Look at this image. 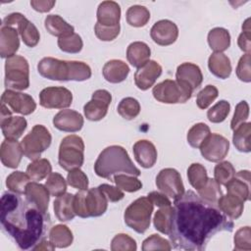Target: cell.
<instances>
[{
	"mask_svg": "<svg viewBox=\"0 0 251 251\" xmlns=\"http://www.w3.org/2000/svg\"><path fill=\"white\" fill-rule=\"evenodd\" d=\"M233 222L218 207L192 190L174 200L169 235L172 248L202 251L218 232L232 231Z\"/></svg>",
	"mask_w": 251,
	"mask_h": 251,
	"instance_id": "1",
	"label": "cell"
},
{
	"mask_svg": "<svg viewBox=\"0 0 251 251\" xmlns=\"http://www.w3.org/2000/svg\"><path fill=\"white\" fill-rule=\"evenodd\" d=\"M0 206L2 229L21 249L33 250L46 239L51 226L48 213H43L14 192H5L1 197Z\"/></svg>",
	"mask_w": 251,
	"mask_h": 251,
	"instance_id": "2",
	"label": "cell"
},
{
	"mask_svg": "<svg viewBox=\"0 0 251 251\" xmlns=\"http://www.w3.org/2000/svg\"><path fill=\"white\" fill-rule=\"evenodd\" d=\"M39 75L45 78L58 81H83L91 76L90 67L80 61H63L45 57L37 64Z\"/></svg>",
	"mask_w": 251,
	"mask_h": 251,
	"instance_id": "3",
	"label": "cell"
},
{
	"mask_svg": "<svg viewBox=\"0 0 251 251\" xmlns=\"http://www.w3.org/2000/svg\"><path fill=\"white\" fill-rule=\"evenodd\" d=\"M94 172L98 176L110 180L114 175L120 173L134 176L141 174L132 163L126 150L119 145L108 146L99 154L94 164Z\"/></svg>",
	"mask_w": 251,
	"mask_h": 251,
	"instance_id": "4",
	"label": "cell"
},
{
	"mask_svg": "<svg viewBox=\"0 0 251 251\" xmlns=\"http://www.w3.org/2000/svg\"><path fill=\"white\" fill-rule=\"evenodd\" d=\"M108 202L99 187L79 190L74 196V210L80 218L100 217L106 212Z\"/></svg>",
	"mask_w": 251,
	"mask_h": 251,
	"instance_id": "5",
	"label": "cell"
},
{
	"mask_svg": "<svg viewBox=\"0 0 251 251\" xmlns=\"http://www.w3.org/2000/svg\"><path fill=\"white\" fill-rule=\"evenodd\" d=\"M153 209L154 205L148 197L137 198L125 211L126 225L137 233H144L150 226Z\"/></svg>",
	"mask_w": 251,
	"mask_h": 251,
	"instance_id": "6",
	"label": "cell"
},
{
	"mask_svg": "<svg viewBox=\"0 0 251 251\" xmlns=\"http://www.w3.org/2000/svg\"><path fill=\"white\" fill-rule=\"evenodd\" d=\"M4 83L6 88L11 90L21 91L28 88L29 66L25 58L14 55L6 59Z\"/></svg>",
	"mask_w": 251,
	"mask_h": 251,
	"instance_id": "7",
	"label": "cell"
},
{
	"mask_svg": "<svg viewBox=\"0 0 251 251\" xmlns=\"http://www.w3.org/2000/svg\"><path fill=\"white\" fill-rule=\"evenodd\" d=\"M84 161V142L75 134L64 137L59 147L58 162L62 169L71 171L80 168Z\"/></svg>",
	"mask_w": 251,
	"mask_h": 251,
	"instance_id": "8",
	"label": "cell"
},
{
	"mask_svg": "<svg viewBox=\"0 0 251 251\" xmlns=\"http://www.w3.org/2000/svg\"><path fill=\"white\" fill-rule=\"evenodd\" d=\"M193 90L187 84L172 79H165L153 87L154 98L162 103H185L192 96Z\"/></svg>",
	"mask_w": 251,
	"mask_h": 251,
	"instance_id": "9",
	"label": "cell"
},
{
	"mask_svg": "<svg viewBox=\"0 0 251 251\" xmlns=\"http://www.w3.org/2000/svg\"><path fill=\"white\" fill-rule=\"evenodd\" d=\"M51 141L50 131L42 125H35L21 141L24 155L29 160H37L51 145Z\"/></svg>",
	"mask_w": 251,
	"mask_h": 251,
	"instance_id": "10",
	"label": "cell"
},
{
	"mask_svg": "<svg viewBox=\"0 0 251 251\" xmlns=\"http://www.w3.org/2000/svg\"><path fill=\"white\" fill-rule=\"evenodd\" d=\"M2 25L7 26H17V30L20 33L22 40L28 47H34L38 44L40 39V34L36 26L29 22L21 13H12L3 19Z\"/></svg>",
	"mask_w": 251,
	"mask_h": 251,
	"instance_id": "11",
	"label": "cell"
},
{
	"mask_svg": "<svg viewBox=\"0 0 251 251\" xmlns=\"http://www.w3.org/2000/svg\"><path fill=\"white\" fill-rule=\"evenodd\" d=\"M156 185L160 192L174 200L184 193L180 174L173 168H166L159 172L156 176Z\"/></svg>",
	"mask_w": 251,
	"mask_h": 251,
	"instance_id": "12",
	"label": "cell"
},
{
	"mask_svg": "<svg viewBox=\"0 0 251 251\" xmlns=\"http://www.w3.org/2000/svg\"><path fill=\"white\" fill-rule=\"evenodd\" d=\"M73 102L72 92L63 86H50L39 93V104L46 109H65Z\"/></svg>",
	"mask_w": 251,
	"mask_h": 251,
	"instance_id": "13",
	"label": "cell"
},
{
	"mask_svg": "<svg viewBox=\"0 0 251 251\" xmlns=\"http://www.w3.org/2000/svg\"><path fill=\"white\" fill-rule=\"evenodd\" d=\"M201 155L210 162H220L226 158L229 149V141L218 133H210L200 145Z\"/></svg>",
	"mask_w": 251,
	"mask_h": 251,
	"instance_id": "14",
	"label": "cell"
},
{
	"mask_svg": "<svg viewBox=\"0 0 251 251\" xmlns=\"http://www.w3.org/2000/svg\"><path fill=\"white\" fill-rule=\"evenodd\" d=\"M1 103L5 104L13 113L24 116L30 115L36 109V103L30 95L11 89H6L3 92Z\"/></svg>",
	"mask_w": 251,
	"mask_h": 251,
	"instance_id": "15",
	"label": "cell"
},
{
	"mask_svg": "<svg viewBox=\"0 0 251 251\" xmlns=\"http://www.w3.org/2000/svg\"><path fill=\"white\" fill-rule=\"evenodd\" d=\"M112 101V95L108 90L98 89L93 92L91 100L83 107V113L87 120L97 122L105 118L109 105Z\"/></svg>",
	"mask_w": 251,
	"mask_h": 251,
	"instance_id": "16",
	"label": "cell"
},
{
	"mask_svg": "<svg viewBox=\"0 0 251 251\" xmlns=\"http://www.w3.org/2000/svg\"><path fill=\"white\" fill-rule=\"evenodd\" d=\"M150 36L158 45L168 46L177 39L178 28L174 22L170 20H161L156 22L151 27Z\"/></svg>",
	"mask_w": 251,
	"mask_h": 251,
	"instance_id": "17",
	"label": "cell"
},
{
	"mask_svg": "<svg viewBox=\"0 0 251 251\" xmlns=\"http://www.w3.org/2000/svg\"><path fill=\"white\" fill-rule=\"evenodd\" d=\"M83 117L75 110H61L53 118L54 126L65 132H76L83 126Z\"/></svg>",
	"mask_w": 251,
	"mask_h": 251,
	"instance_id": "18",
	"label": "cell"
},
{
	"mask_svg": "<svg viewBox=\"0 0 251 251\" xmlns=\"http://www.w3.org/2000/svg\"><path fill=\"white\" fill-rule=\"evenodd\" d=\"M162 75V67L159 63L149 60L145 65L138 68L134 74L135 85L141 90L152 87L157 78Z\"/></svg>",
	"mask_w": 251,
	"mask_h": 251,
	"instance_id": "19",
	"label": "cell"
},
{
	"mask_svg": "<svg viewBox=\"0 0 251 251\" xmlns=\"http://www.w3.org/2000/svg\"><path fill=\"white\" fill-rule=\"evenodd\" d=\"M24 151L21 143L15 139L5 138L0 147V159L2 164L10 169H16L21 163Z\"/></svg>",
	"mask_w": 251,
	"mask_h": 251,
	"instance_id": "20",
	"label": "cell"
},
{
	"mask_svg": "<svg viewBox=\"0 0 251 251\" xmlns=\"http://www.w3.org/2000/svg\"><path fill=\"white\" fill-rule=\"evenodd\" d=\"M225 186L227 193L235 195L243 202H246L250 196V172L247 170L237 172Z\"/></svg>",
	"mask_w": 251,
	"mask_h": 251,
	"instance_id": "21",
	"label": "cell"
},
{
	"mask_svg": "<svg viewBox=\"0 0 251 251\" xmlns=\"http://www.w3.org/2000/svg\"><path fill=\"white\" fill-rule=\"evenodd\" d=\"M25 199L43 213H47L50 193L45 185L35 181L28 182L25 190Z\"/></svg>",
	"mask_w": 251,
	"mask_h": 251,
	"instance_id": "22",
	"label": "cell"
},
{
	"mask_svg": "<svg viewBox=\"0 0 251 251\" xmlns=\"http://www.w3.org/2000/svg\"><path fill=\"white\" fill-rule=\"evenodd\" d=\"M176 80L183 82L191 87L194 91L198 88L203 81V75L200 68L193 63H182L180 64L176 73Z\"/></svg>",
	"mask_w": 251,
	"mask_h": 251,
	"instance_id": "23",
	"label": "cell"
},
{
	"mask_svg": "<svg viewBox=\"0 0 251 251\" xmlns=\"http://www.w3.org/2000/svg\"><path fill=\"white\" fill-rule=\"evenodd\" d=\"M97 23L105 26H116L120 25L121 7L115 1H103L97 8Z\"/></svg>",
	"mask_w": 251,
	"mask_h": 251,
	"instance_id": "24",
	"label": "cell"
},
{
	"mask_svg": "<svg viewBox=\"0 0 251 251\" xmlns=\"http://www.w3.org/2000/svg\"><path fill=\"white\" fill-rule=\"evenodd\" d=\"M20 47L19 32L13 26L2 25L0 29V55L9 58L16 54Z\"/></svg>",
	"mask_w": 251,
	"mask_h": 251,
	"instance_id": "25",
	"label": "cell"
},
{
	"mask_svg": "<svg viewBox=\"0 0 251 251\" xmlns=\"http://www.w3.org/2000/svg\"><path fill=\"white\" fill-rule=\"evenodd\" d=\"M133 154L137 163L144 169L152 168L157 161V149L149 140H138L133 145Z\"/></svg>",
	"mask_w": 251,
	"mask_h": 251,
	"instance_id": "26",
	"label": "cell"
},
{
	"mask_svg": "<svg viewBox=\"0 0 251 251\" xmlns=\"http://www.w3.org/2000/svg\"><path fill=\"white\" fill-rule=\"evenodd\" d=\"M102 74L108 82L120 83L127 77L129 74V68L124 61L114 59L108 61L104 65Z\"/></svg>",
	"mask_w": 251,
	"mask_h": 251,
	"instance_id": "27",
	"label": "cell"
},
{
	"mask_svg": "<svg viewBox=\"0 0 251 251\" xmlns=\"http://www.w3.org/2000/svg\"><path fill=\"white\" fill-rule=\"evenodd\" d=\"M151 55L149 46L142 41H134L127 46L126 59L128 63L135 68H140L145 65Z\"/></svg>",
	"mask_w": 251,
	"mask_h": 251,
	"instance_id": "28",
	"label": "cell"
},
{
	"mask_svg": "<svg viewBox=\"0 0 251 251\" xmlns=\"http://www.w3.org/2000/svg\"><path fill=\"white\" fill-rule=\"evenodd\" d=\"M219 209L230 220L238 219L243 212L244 202L235 195L226 193L222 195L217 203Z\"/></svg>",
	"mask_w": 251,
	"mask_h": 251,
	"instance_id": "29",
	"label": "cell"
},
{
	"mask_svg": "<svg viewBox=\"0 0 251 251\" xmlns=\"http://www.w3.org/2000/svg\"><path fill=\"white\" fill-rule=\"evenodd\" d=\"M74 194L64 193L54 201V212L60 222L72 221L76 215L74 210Z\"/></svg>",
	"mask_w": 251,
	"mask_h": 251,
	"instance_id": "30",
	"label": "cell"
},
{
	"mask_svg": "<svg viewBox=\"0 0 251 251\" xmlns=\"http://www.w3.org/2000/svg\"><path fill=\"white\" fill-rule=\"evenodd\" d=\"M208 68L210 72L221 79L227 78L232 71L229 58L224 53L214 52L208 59Z\"/></svg>",
	"mask_w": 251,
	"mask_h": 251,
	"instance_id": "31",
	"label": "cell"
},
{
	"mask_svg": "<svg viewBox=\"0 0 251 251\" xmlns=\"http://www.w3.org/2000/svg\"><path fill=\"white\" fill-rule=\"evenodd\" d=\"M2 133L7 139L20 138L27 126V122L24 117L15 116L10 117L2 122H0Z\"/></svg>",
	"mask_w": 251,
	"mask_h": 251,
	"instance_id": "32",
	"label": "cell"
},
{
	"mask_svg": "<svg viewBox=\"0 0 251 251\" xmlns=\"http://www.w3.org/2000/svg\"><path fill=\"white\" fill-rule=\"evenodd\" d=\"M44 26L46 30L57 37H65L75 33L73 25L68 24L59 15H48L44 21Z\"/></svg>",
	"mask_w": 251,
	"mask_h": 251,
	"instance_id": "33",
	"label": "cell"
},
{
	"mask_svg": "<svg viewBox=\"0 0 251 251\" xmlns=\"http://www.w3.org/2000/svg\"><path fill=\"white\" fill-rule=\"evenodd\" d=\"M208 44L216 53H223L230 46V34L224 27H215L208 33Z\"/></svg>",
	"mask_w": 251,
	"mask_h": 251,
	"instance_id": "34",
	"label": "cell"
},
{
	"mask_svg": "<svg viewBox=\"0 0 251 251\" xmlns=\"http://www.w3.org/2000/svg\"><path fill=\"white\" fill-rule=\"evenodd\" d=\"M251 123L245 122L233 130L232 141L235 148L244 153L251 151Z\"/></svg>",
	"mask_w": 251,
	"mask_h": 251,
	"instance_id": "35",
	"label": "cell"
},
{
	"mask_svg": "<svg viewBox=\"0 0 251 251\" xmlns=\"http://www.w3.org/2000/svg\"><path fill=\"white\" fill-rule=\"evenodd\" d=\"M49 241L58 248H66L73 243L72 230L65 225H56L49 230Z\"/></svg>",
	"mask_w": 251,
	"mask_h": 251,
	"instance_id": "36",
	"label": "cell"
},
{
	"mask_svg": "<svg viewBox=\"0 0 251 251\" xmlns=\"http://www.w3.org/2000/svg\"><path fill=\"white\" fill-rule=\"evenodd\" d=\"M126 23L134 27L144 26L150 20L149 10L141 5L130 6L126 11Z\"/></svg>",
	"mask_w": 251,
	"mask_h": 251,
	"instance_id": "37",
	"label": "cell"
},
{
	"mask_svg": "<svg viewBox=\"0 0 251 251\" xmlns=\"http://www.w3.org/2000/svg\"><path fill=\"white\" fill-rule=\"evenodd\" d=\"M52 173V166L49 160L44 158H39L31 162L26 168V174L30 179L38 181L45 178Z\"/></svg>",
	"mask_w": 251,
	"mask_h": 251,
	"instance_id": "38",
	"label": "cell"
},
{
	"mask_svg": "<svg viewBox=\"0 0 251 251\" xmlns=\"http://www.w3.org/2000/svg\"><path fill=\"white\" fill-rule=\"evenodd\" d=\"M172 215H173L172 205L160 207L159 210L155 213V216L153 219L154 227L161 233L168 235L171 230Z\"/></svg>",
	"mask_w": 251,
	"mask_h": 251,
	"instance_id": "39",
	"label": "cell"
},
{
	"mask_svg": "<svg viewBox=\"0 0 251 251\" xmlns=\"http://www.w3.org/2000/svg\"><path fill=\"white\" fill-rule=\"evenodd\" d=\"M198 195L204 201L217 205L219 199L223 195L221 184H219L214 178H208L206 184L197 190Z\"/></svg>",
	"mask_w": 251,
	"mask_h": 251,
	"instance_id": "40",
	"label": "cell"
},
{
	"mask_svg": "<svg viewBox=\"0 0 251 251\" xmlns=\"http://www.w3.org/2000/svg\"><path fill=\"white\" fill-rule=\"evenodd\" d=\"M187 177L191 186L196 190L202 188L209 178L205 167L199 163H193L188 167Z\"/></svg>",
	"mask_w": 251,
	"mask_h": 251,
	"instance_id": "41",
	"label": "cell"
},
{
	"mask_svg": "<svg viewBox=\"0 0 251 251\" xmlns=\"http://www.w3.org/2000/svg\"><path fill=\"white\" fill-rule=\"evenodd\" d=\"M117 111L122 118L130 121L139 115L140 104L135 98L126 97L120 101Z\"/></svg>",
	"mask_w": 251,
	"mask_h": 251,
	"instance_id": "42",
	"label": "cell"
},
{
	"mask_svg": "<svg viewBox=\"0 0 251 251\" xmlns=\"http://www.w3.org/2000/svg\"><path fill=\"white\" fill-rule=\"evenodd\" d=\"M30 177L27 174L16 171L10 174L6 178V186L8 189L14 193L22 194L25 193V187L29 182Z\"/></svg>",
	"mask_w": 251,
	"mask_h": 251,
	"instance_id": "43",
	"label": "cell"
},
{
	"mask_svg": "<svg viewBox=\"0 0 251 251\" xmlns=\"http://www.w3.org/2000/svg\"><path fill=\"white\" fill-rule=\"evenodd\" d=\"M211 133L210 127L204 123H198L190 127L187 132V142L193 148H199L205 138Z\"/></svg>",
	"mask_w": 251,
	"mask_h": 251,
	"instance_id": "44",
	"label": "cell"
},
{
	"mask_svg": "<svg viewBox=\"0 0 251 251\" xmlns=\"http://www.w3.org/2000/svg\"><path fill=\"white\" fill-rule=\"evenodd\" d=\"M58 46L63 52L75 54L81 51L83 42L77 33H73L69 36L60 37L58 39Z\"/></svg>",
	"mask_w": 251,
	"mask_h": 251,
	"instance_id": "45",
	"label": "cell"
},
{
	"mask_svg": "<svg viewBox=\"0 0 251 251\" xmlns=\"http://www.w3.org/2000/svg\"><path fill=\"white\" fill-rule=\"evenodd\" d=\"M114 181L117 187L126 192H135L142 187V183L138 178L126 174L116 175L114 176Z\"/></svg>",
	"mask_w": 251,
	"mask_h": 251,
	"instance_id": "46",
	"label": "cell"
},
{
	"mask_svg": "<svg viewBox=\"0 0 251 251\" xmlns=\"http://www.w3.org/2000/svg\"><path fill=\"white\" fill-rule=\"evenodd\" d=\"M45 186L48 189L50 195H52L54 197L55 196L58 197L64 193H66L67 181L65 180L63 176H61L60 174L51 173L47 177Z\"/></svg>",
	"mask_w": 251,
	"mask_h": 251,
	"instance_id": "47",
	"label": "cell"
},
{
	"mask_svg": "<svg viewBox=\"0 0 251 251\" xmlns=\"http://www.w3.org/2000/svg\"><path fill=\"white\" fill-rule=\"evenodd\" d=\"M230 110V104L226 100H221L211 107L207 112V118L211 123L219 124L224 122Z\"/></svg>",
	"mask_w": 251,
	"mask_h": 251,
	"instance_id": "48",
	"label": "cell"
},
{
	"mask_svg": "<svg viewBox=\"0 0 251 251\" xmlns=\"http://www.w3.org/2000/svg\"><path fill=\"white\" fill-rule=\"evenodd\" d=\"M235 170L231 163L227 161L220 162L214 170V179L219 183L226 185L234 176Z\"/></svg>",
	"mask_w": 251,
	"mask_h": 251,
	"instance_id": "49",
	"label": "cell"
},
{
	"mask_svg": "<svg viewBox=\"0 0 251 251\" xmlns=\"http://www.w3.org/2000/svg\"><path fill=\"white\" fill-rule=\"evenodd\" d=\"M219 90L216 86L208 84L206 85L198 94L196 97V104L198 108L204 110L207 109L218 97Z\"/></svg>",
	"mask_w": 251,
	"mask_h": 251,
	"instance_id": "50",
	"label": "cell"
},
{
	"mask_svg": "<svg viewBox=\"0 0 251 251\" xmlns=\"http://www.w3.org/2000/svg\"><path fill=\"white\" fill-rule=\"evenodd\" d=\"M136 249L137 246L135 240L126 233H119L112 239V251H135Z\"/></svg>",
	"mask_w": 251,
	"mask_h": 251,
	"instance_id": "51",
	"label": "cell"
},
{
	"mask_svg": "<svg viewBox=\"0 0 251 251\" xmlns=\"http://www.w3.org/2000/svg\"><path fill=\"white\" fill-rule=\"evenodd\" d=\"M234 250L250 251L251 250V229L250 226L240 227L234 235Z\"/></svg>",
	"mask_w": 251,
	"mask_h": 251,
	"instance_id": "52",
	"label": "cell"
},
{
	"mask_svg": "<svg viewBox=\"0 0 251 251\" xmlns=\"http://www.w3.org/2000/svg\"><path fill=\"white\" fill-rule=\"evenodd\" d=\"M67 182L69 185L78 190L88 189V178L86 175L81 170H79V168L69 171L67 176Z\"/></svg>",
	"mask_w": 251,
	"mask_h": 251,
	"instance_id": "53",
	"label": "cell"
},
{
	"mask_svg": "<svg viewBox=\"0 0 251 251\" xmlns=\"http://www.w3.org/2000/svg\"><path fill=\"white\" fill-rule=\"evenodd\" d=\"M141 249L143 251L151 250H171L172 245L167 239L161 237L159 234H152L142 242Z\"/></svg>",
	"mask_w": 251,
	"mask_h": 251,
	"instance_id": "54",
	"label": "cell"
},
{
	"mask_svg": "<svg viewBox=\"0 0 251 251\" xmlns=\"http://www.w3.org/2000/svg\"><path fill=\"white\" fill-rule=\"evenodd\" d=\"M249 117V105L246 101H240L234 110L233 117L230 122V128L234 130L238 126L245 123Z\"/></svg>",
	"mask_w": 251,
	"mask_h": 251,
	"instance_id": "55",
	"label": "cell"
},
{
	"mask_svg": "<svg viewBox=\"0 0 251 251\" xmlns=\"http://www.w3.org/2000/svg\"><path fill=\"white\" fill-rule=\"evenodd\" d=\"M121 26L116 25V26H105L101 25L98 23H96L94 26V31L96 36L102 40V41H112L114 40L120 33Z\"/></svg>",
	"mask_w": 251,
	"mask_h": 251,
	"instance_id": "56",
	"label": "cell"
},
{
	"mask_svg": "<svg viewBox=\"0 0 251 251\" xmlns=\"http://www.w3.org/2000/svg\"><path fill=\"white\" fill-rule=\"evenodd\" d=\"M237 77L244 82L251 81V67H250V54H244L238 61L236 67Z\"/></svg>",
	"mask_w": 251,
	"mask_h": 251,
	"instance_id": "57",
	"label": "cell"
},
{
	"mask_svg": "<svg viewBox=\"0 0 251 251\" xmlns=\"http://www.w3.org/2000/svg\"><path fill=\"white\" fill-rule=\"evenodd\" d=\"M98 187L103 192V194L105 195V197L107 198V200L109 202H118V201L122 200L125 196L124 192L119 187H115V186L107 184V183L100 184Z\"/></svg>",
	"mask_w": 251,
	"mask_h": 251,
	"instance_id": "58",
	"label": "cell"
},
{
	"mask_svg": "<svg viewBox=\"0 0 251 251\" xmlns=\"http://www.w3.org/2000/svg\"><path fill=\"white\" fill-rule=\"evenodd\" d=\"M147 197L150 199V201L153 203V205L157 206V207H165V206H171L172 202L169 199L168 196H166L164 193L162 192H158V191H152L150 192Z\"/></svg>",
	"mask_w": 251,
	"mask_h": 251,
	"instance_id": "59",
	"label": "cell"
},
{
	"mask_svg": "<svg viewBox=\"0 0 251 251\" xmlns=\"http://www.w3.org/2000/svg\"><path fill=\"white\" fill-rule=\"evenodd\" d=\"M251 30H242L237 39V44L245 54H250L251 50Z\"/></svg>",
	"mask_w": 251,
	"mask_h": 251,
	"instance_id": "60",
	"label": "cell"
},
{
	"mask_svg": "<svg viewBox=\"0 0 251 251\" xmlns=\"http://www.w3.org/2000/svg\"><path fill=\"white\" fill-rule=\"evenodd\" d=\"M56 4V1L51 0H31L30 6L33 8V10L39 12V13H46L52 10L54 5Z\"/></svg>",
	"mask_w": 251,
	"mask_h": 251,
	"instance_id": "61",
	"label": "cell"
},
{
	"mask_svg": "<svg viewBox=\"0 0 251 251\" xmlns=\"http://www.w3.org/2000/svg\"><path fill=\"white\" fill-rule=\"evenodd\" d=\"M56 247L50 242V241H47L46 239H44L42 242H40L37 246L34 247L33 250H54Z\"/></svg>",
	"mask_w": 251,
	"mask_h": 251,
	"instance_id": "62",
	"label": "cell"
}]
</instances>
